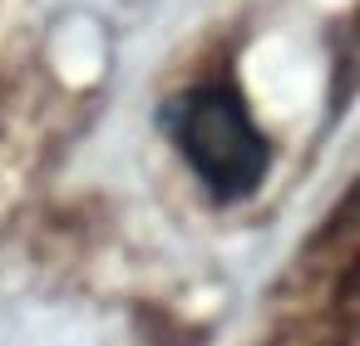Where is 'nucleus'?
Listing matches in <instances>:
<instances>
[{
    "mask_svg": "<svg viewBox=\"0 0 360 346\" xmlns=\"http://www.w3.org/2000/svg\"><path fill=\"white\" fill-rule=\"evenodd\" d=\"M178 149L212 198L232 203L257 193L271 168V144L232 85H202L178 109Z\"/></svg>",
    "mask_w": 360,
    "mask_h": 346,
    "instance_id": "1",
    "label": "nucleus"
}]
</instances>
